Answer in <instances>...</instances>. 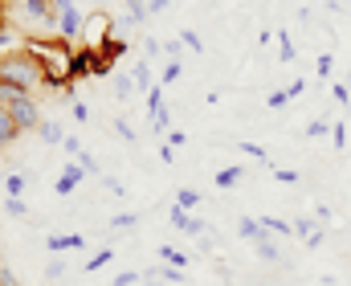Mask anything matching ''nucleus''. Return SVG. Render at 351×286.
Instances as JSON below:
<instances>
[{
	"label": "nucleus",
	"instance_id": "f257e3e1",
	"mask_svg": "<svg viewBox=\"0 0 351 286\" xmlns=\"http://www.w3.org/2000/svg\"><path fill=\"white\" fill-rule=\"evenodd\" d=\"M0 86H12V91L33 95L37 86H45V70H41V62L29 49L25 53H12V58H0Z\"/></svg>",
	"mask_w": 351,
	"mask_h": 286
},
{
	"label": "nucleus",
	"instance_id": "f03ea898",
	"mask_svg": "<svg viewBox=\"0 0 351 286\" xmlns=\"http://www.w3.org/2000/svg\"><path fill=\"white\" fill-rule=\"evenodd\" d=\"M0 106L16 119V127L21 131H37L41 123H45V115H41V102L33 95H25V91H12V86H0Z\"/></svg>",
	"mask_w": 351,
	"mask_h": 286
},
{
	"label": "nucleus",
	"instance_id": "7ed1b4c3",
	"mask_svg": "<svg viewBox=\"0 0 351 286\" xmlns=\"http://www.w3.org/2000/svg\"><path fill=\"white\" fill-rule=\"evenodd\" d=\"M86 176H90V172L82 168V164H78V160H74V164H66V168L58 172V180H53V192H58V196H74V192L82 189V180H86Z\"/></svg>",
	"mask_w": 351,
	"mask_h": 286
},
{
	"label": "nucleus",
	"instance_id": "20e7f679",
	"mask_svg": "<svg viewBox=\"0 0 351 286\" xmlns=\"http://www.w3.org/2000/svg\"><path fill=\"white\" fill-rule=\"evenodd\" d=\"M82 29H86L82 8H70V12H62V16H58V37H62V41H70V45H74V41L82 37Z\"/></svg>",
	"mask_w": 351,
	"mask_h": 286
},
{
	"label": "nucleus",
	"instance_id": "39448f33",
	"mask_svg": "<svg viewBox=\"0 0 351 286\" xmlns=\"http://www.w3.org/2000/svg\"><path fill=\"white\" fill-rule=\"evenodd\" d=\"M49 254H70V250H86V233H49L45 237Z\"/></svg>",
	"mask_w": 351,
	"mask_h": 286
},
{
	"label": "nucleus",
	"instance_id": "423d86ee",
	"mask_svg": "<svg viewBox=\"0 0 351 286\" xmlns=\"http://www.w3.org/2000/svg\"><path fill=\"white\" fill-rule=\"evenodd\" d=\"M172 225H176V233H184V237H200L204 233V221L192 217V213H184L180 204H172Z\"/></svg>",
	"mask_w": 351,
	"mask_h": 286
},
{
	"label": "nucleus",
	"instance_id": "0eeeda50",
	"mask_svg": "<svg viewBox=\"0 0 351 286\" xmlns=\"http://www.w3.org/2000/svg\"><path fill=\"white\" fill-rule=\"evenodd\" d=\"M21 12L33 16V21H41V25H49V29L58 33V16H53V4H49V0H25Z\"/></svg>",
	"mask_w": 351,
	"mask_h": 286
},
{
	"label": "nucleus",
	"instance_id": "6e6552de",
	"mask_svg": "<svg viewBox=\"0 0 351 286\" xmlns=\"http://www.w3.org/2000/svg\"><path fill=\"white\" fill-rule=\"evenodd\" d=\"M294 233H298V237H302V241H306L311 250H319V246L327 241V233H323V229H319V225H315L311 217H294Z\"/></svg>",
	"mask_w": 351,
	"mask_h": 286
},
{
	"label": "nucleus",
	"instance_id": "1a4fd4ad",
	"mask_svg": "<svg viewBox=\"0 0 351 286\" xmlns=\"http://www.w3.org/2000/svg\"><path fill=\"white\" fill-rule=\"evenodd\" d=\"M237 237H245V241H269V229L262 225V217H241L237 221Z\"/></svg>",
	"mask_w": 351,
	"mask_h": 286
},
{
	"label": "nucleus",
	"instance_id": "9d476101",
	"mask_svg": "<svg viewBox=\"0 0 351 286\" xmlns=\"http://www.w3.org/2000/svg\"><path fill=\"white\" fill-rule=\"evenodd\" d=\"M131 82H135V91H143V95L156 86V78H152V58L135 62V70H131Z\"/></svg>",
	"mask_w": 351,
	"mask_h": 286
},
{
	"label": "nucleus",
	"instance_id": "9b49d317",
	"mask_svg": "<svg viewBox=\"0 0 351 286\" xmlns=\"http://www.w3.org/2000/svg\"><path fill=\"white\" fill-rule=\"evenodd\" d=\"M37 139H41L45 147H62V143H66V131H62L58 123H49V119H45V123L37 127Z\"/></svg>",
	"mask_w": 351,
	"mask_h": 286
},
{
	"label": "nucleus",
	"instance_id": "f8f14e48",
	"mask_svg": "<svg viewBox=\"0 0 351 286\" xmlns=\"http://www.w3.org/2000/svg\"><path fill=\"white\" fill-rule=\"evenodd\" d=\"M245 176H250V168H221L217 172V189H237Z\"/></svg>",
	"mask_w": 351,
	"mask_h": 286
},
{
	"label": "nucleus",
	"instance_id": "ddd939ff",
	"mask_svg": "<svg viewBox=\"0 0 351 286\" xmlns=\"http://www.w3.org/2000/svg\"><path fill=\"white\" fill-rule=\"evenodd\" d=\"M98 49H102V62H110V66H114V58H123V53H127V41H123V37H106Z\"/></svg>",
	"mask_w": 351,
	"mask_h": 286
},
{
	"label": "nucleus",
	"instance_id": "4468645a",
	"mask_svg": "<svg viewBox=\"0 0 351 286\" xmlns=\"http://www.w3.org/2000/svg\"><path fill=\"white\" fill-rule=\"evenodd\" d=\"M147 21V0H127V21L123 25H143Z\"/></svg>",
	"mask_w": 351,
	"mask_h": 286
},
{
	"label": "nucleus",
	"instance_id": "2eb2a0df",
	"mask_svg": "<svg viewBox=\"0 0 351 286\" xmlns=\"http://www.w3.org/2000/svg\"><path fill=\"white\" fill-rule=\"evenodd\" d=\"M262 225L269 233H278V237H290L294 233V221H286V217H262Z\"/></svg>",
	"mask_w": 351,
	"mask_h": 286
},
{
	"label": "nucleus",
	"instance_id": "dca6fc26",
	"mask_svg": "<svg viewBox=\"0 0 351 286\" xmlns=\"http://www.w3.org/2000/svg\"><path fill=\"white\" fill-rule=\"evenodd\" d=\"M164 91H168V86H160V82H156V86L147 91V115H152V119H156V115L164 110Z\"/></svg>",
	"mask_w": 351,
	"mask_h": 286
},
{
	"label": "nucleus",
	"instance_id": "f3484780",
	"mask_svg": "<svg viewBox=\"0 0 351 286\" xmlns=\"http://www.w3.org/2000/svg\"><path fill=\"white\" fill-rule=\"evenodd\" d=\"M160 258H164L168 266H180V270L188 266V254H184V250H176V246H160Z\"/></svg>",
	"mask_w": 351,
	"mask_h": 286
},
{
	"label": "nucleus",
	"instance_id": "a211bd4d",
	"mask_svg": "<svg viewBox=\"0 0 351 286\" xmlns=\"http://www.w3.org/2000/svg\"><path fill=\"white\" fill-rule=\"evenodd\" d=\"M180 78H184V62H168L164 74H160V86H176Z\"/></svg>",
	"mask_w": 351,
	"mask_h": 286
},
{
	"label": "nucleus",
	"instance_id": "6ab92c4d",
	"mask_svg": "<svg viewBox=\"0 0 351 286\" xmlns=\"http://www.w3.org/2000/svg\"><path fill=\"white\" fill-rule=\"evenodd\" d=\"M176 204H180L184 213H192V208L200 204V192H196V189H180V192H176Z\"/></svg>",
	"mask_w": 351,
	"mask_h": 286
},
{
	"label": "nucleus",
	"instance_id": "aec40b11",
	"mask_svg": "<svg viewBox=\"0 0 351 286\" xmlns=\"http://www.w3.org/2000/svg\"><path fill=\"white\" fill-rule=\"evenodd\" d=\"M110 258H114V250H98V254L86 262V274H98L102 266H110Z\"/></svg>",
	"mask_w": 351,
	"mask_h": 286
},
{
	"label": "nucleus",
	"instance_id": "412c9836",
	"mask_svg": "<svg viewBox=\"0 0 351 286\" xmlns=\"http://www.w3.org/2000/svg\"><path fill=\"white\" fill-rule=\"evenodd\" d=\"M237 147H241V152H245V156H250V160H262V164H269V152H265L262 143H250V139H241V143H237Z\"/></svg>",
	"mask_w": 351,
	"mask_h": 286
},
{
	"label": "nucleus",
	"instance_id": "4be33fe9",
	"mask_svg": "<svg viewBox=\"0 0 351 286\" xmlns=\"http://www.w3.org/2000/svg\"><path fill=\"white\" fill-rule=\"evenodd\" d=\"M25 184H29V180H25L21 172H8V176H4V192H8V196H21Z\"/></svg>",
	"mask_w": 351,
	"mask_h": 286
},
{
	"label": "nucleus",
	"instance_id": "5701e85b",
	"mask_svg": "<svg viewBox=\"0 0 351 286\" xmlns=\"http://www.w3.org/2000/svg\"><path fill=\"white\" fill-rule=\"evenodd\" d=\"M274 45H278V58H282V62H294V41H290L286 33H278Z\"/></svg>",
	"mask_w": 351,
	"mask_h": 286
},
{
	"label": "nucleus",
	"instance_id": "b1692460",
	"mask_svg": "<svg viewBox=\"0 0 351 286\" xmlns=\"http://www.w3.org/2000/svg\"><path fill=\"white\" fill-rule=\"evenodd\" d=\"M139 225V213H114L110 217V229H135Z\"/></svg>",
	"mask_w": 351,
	"mask_h": 286
},
{
	"label": "nucleus",
	"instance_id": "393cba45",
	"mask_svg": "<svg viewBox=\"0 0 351 286\" xmlns=\"http://www.w3.org/2000/svg\"><path fill=\"white\" fill-rule=\"evenodd\" d=\"M110 86H114V98H127L131 91H135V82H131L127 74H114V78H110Z\"/></svg>",
	"mask_w": 351,
	"mask_h": 286
},
{
	"label": "nucleus",
	"instance_id": "a878e982",
	"mask_svg": "<svg viewBox=\"0 0 351 286\" xmlns=\"http://www.w3.org/2000/svg\"><path fill=\"white\" fill-rule=\"evenodd\" d=\"M258 258H262V262H282V250H278L274 241H258Z\"/></svg>",
	"mask_w": 351,
	"mask_h": 286
},
{
	"label": "nucleus",
	"instance_id": "bb28decb",
	"mask_svg": "<svg viewBox=\"0 0 351 286\" xmlns=\"http://www.w3.org/2000/svg\"><path fill=\"white\" fill-rule=\"evenodd\" d=\"M180 45H188L192 53H204V41H200V33H192V29H184V33H180Z\"/></svg>",
	"mask_w": 351,
	"mask_h": 286
},
{
	"label": "nucleus",
	"instance_id": "cd10ccee",
	"mask_svg": "<svg viewBox=\"0 0 351 286\" xmlns=\"http://www.w3.org/2000/svg\"><path fill=\"white\" fill-rule=\"evenodd\" d=\"M331 70H335V58H331V53H319V58H315V74H319V78H331Z\"/></svg>",
	"mask_w": 351,
	"mask_h": 286
},
{
	"label": "nucleus",
	"instance_id": "c85d7f7f",
	"mask_svg": "<svg viewBox=\"0 0 351 286\" xmlns=\"http://www.w3.org/2000/svg\"><path fill=\"white\" fill-rule=\"evenodd\" d=\"M331 147H335V152L348 147V127H343V123H331Z\"/></svg>",
	"mask_w": 351,
	"mask_h": 286
},
{
	"label": "nucleus",
	"instance_id": "c756f323",
	"mask_svg": "<svg viewBox=\"0 0 351 286\" xmlns=\"http://www.w3.org/2000/svg\"><path fill=\"white\" fill-rule=\"evenodd\" d=\"M282 106H290V91H274L265 98V110H282Z\"/></svg>",
	"mask_w": 351,
	"mask_h": 286
},
{
	"label": "nucleus",
	"instance_id": "7c9ffc66",
	"mask_svg": "<svg viewBox=\"0 0 351 286\" xmlns=\"http://www.w3.org/2000/svg\"><path fill=\"white\" fill-rule=\"evenodd\" d=\"M114 135H119V139H127V143H135V139H139V135H135V127H131L127 119H114Z\"/></svg>",
	"mask_w": 351,
	"mask_h": 286
},
{
	"label": "nucleus",
	"instance_id": "2f4dec72",
	"mask_svg": "<svg viewBox=\"0 0 351 286\" xmlns=\"http://www.w3.org/2000/svg\"><path fill=\"white\" fill-rule=\"evenodd\" d=\"M306 135H311V139H319V135H331V123H327V119H311V123H306Z\"/></svg>",
	"mask_w": 351,
	"mask_h": 286
},
{
	"label": "nucleus",
	"instance_id": "473e14b6",
	"mask_svg": "<svg viewBox=\"0 0 351 286\" xmlns=\"http://www.w3.org/2000/svg\"><path fill=\"white\" fill-rule=\"evenodd\" d=\"M269 176H274L278 184H298V172H294V168H269Z\"/></svg>",
	"mask_w": 351,
	"mask_h": 286
},
{
	"label": "nucleus",
	"instance_id": "72a5a7b5",
	"mask_svg": "<svg viewBox=\"0 0 351 286\" xmlns=\"http://www.w3.org/2000/svg\"><path fill=\"white\" fill-rule=\"evenodd\" d=\"M4 213H8V217H25V213H29V204H25L21 196H8V200H4Z\"/></svg>",
	"mask_w": 351,
	"mask_h": 286
},
{
	"label": "nucleus",
	"instance_id": "f704fd0d",
	"mask_svg": "<svg viewBox=\"0 0 351 286\" xmlns=\"http://www.w3.org/2000/svg\"><path fill=\"white\" fill-rule=\"evenodd\" d=\"M152 127H156V135H164V131H168V127H172V110H168V106H164V110H160V115H156V119H152Z\"/></svg>",
	"mask_w": 351,
	"mask_h": 286
},
{
	"label": "nucleus",
	"instance_id": "c9c22d12",
	"mask_svg": "<svg viewBox=\"0 0 351 286\" xmlns=\"http://www.w3.org/2000/svg\"><path fill=\"white\" fill-rule=\"evenodd\" d=\"M62 147H66V152H70V156H74V160H78V156H82V152H86V147H82V139H78V135H66V143H62Z\"/></svg>",
	"mask_w": 351,
	"mask_h": 286
},
{
	"label": "nucleus",
	"instance_id": "e433bc0d",
	"mask_svg": "<svg viewBox=\"0 0 351 286\" xmlns=\"http://www.w3.org/2000/svg\"><path fill=\"white\" fill-rule=\"evenodd\" d=\"M70 115H74L78 123H90V106L86 102H70Z\"/></svg>",
	"mask_w": 351,
	"mask_h": 286
},
{
	"label": "nucleus",
	"instance_id": "4c0bfd02",
	"mask_svg": "<svg viewBox=\"0 0 351 286\" xmlns=\"http://www.w3.org/2000/svg\"><path fill=\"white\" fill-rule=\"evenodd\" d=\"M143 283V274H135V270H127V274H114V286H135Z\"/></svg>",
	"mask_w": 351,
	"mask_h": 286
},
{
	"label": "nucleus",
	"instance_id": "58836bf2",
	"mask_svg": "<svg viewBox=\"0 0 351 286\" xmlns=\"http://www.w3.org/2000/svg\"><path fill=\"white\" fill-rule=\"evenodd\" d=\"M168 8H172V0H147V16H160Z\"/></svg>",
	"mask_w": 351,
	"mask_h": 286
},
{
	"label": "nucleus",
	"instance_id": "ea45409f",
	"mask_svg": "<svg viewBox=\"0 0 351 286\" xmlns=\"http://www.w3.org/2000/svg\"><path fill=\"white\" fill-rule=\"evenodd\" d=\"M78 164H82V168H86L90 176H94V172H98V160H94V152H82V156H78Z\"/></svg>",
	"mask_w": 351,
	"mask_h": 286
},
{
	"label": "nucleus",
	"instance_id": "a19ab883",
	"mask_svg": "<svg viewBox=\"0 0 351 286\" xmlns=\"http://www.w3.org/2000/svg\"><path fill=\"white\" fill-rule=\"evenodd\" d=\"M331 98H335L339 106H348V86H343V82H335V86H331Z\"/></svg>",
	"mask_w": 351,
	"mask_h": 286
},
{
	"label": "nucleus",
	"instance_id": "79ce46f5",
	"mask_svg": "<svg viewBox=\"0 0 351 286\" xmlns=\"http://www.w3.org/2000/svg\"><path fill=\"white\" fill-rule=\"evenodd\" d=\"M168 143H172L176 152H180V147L188 143V135H184V131H168Z\"/></svg>",
	"mask_w": 351,
	"mask_h": 286
},
{
	"label": "nucleus",
	"instance_id": "37998d69",
	"mask_svg": "<svg viewBox=\"0 0 351 286\" xmlns=\"http://www.w3.org/2000/svg\"><path fill=\"white\" fill-rule=\"evenodd\" d=\"M62 274H66V266H62V262H53V266H45V278H49V283H53V278H62Z\"/></svg>",
	"mask_w": 351,
	"mask_h": 286
},
{
	"label": "nucleus",
	"instance_id": "c03bdc74",
	"mask_svg": "<svg viewBox=\"0 0 351 286\" xmlns=\"http://www.w3.org/2000/svg\"><path fill=\"white\" fill-rule=\"evenodd\" d=\"M286 91H290V98H298V95H306V82H302V78H294Z\"/></svg>",
	"mask_w": 351,
	"mask_h": 286
},
{
	"label": "nucleus",
	"instance_id": "a18cd8bd",
	"mask_svg": "<svg viewBox=\"0 0 351 286\" xmlns=\"http://www.w3.org/2000/svg\"><path fill=\"white\" fill-rule=\"evenodd\" d=\"M160 160H164V164H176V147H172V143H164V147H160Z\"/></svg>",
	"mask_w": 351,
	"mask_h": 286
},
{
	"label": "nucleus",
	"instance_id": "49530a36",
	"mask_svg": "<svg viewBox=\"0 0 351 286\" xmlns=\"http://www.w3.org/2000/svg\"><path fill=\"white\" fill-rule=\"evenodd\" d=\"M143 49H147V58H156V53H160V49H164V45H160V41H152V37H147V41H143Z\"/></svg>",
	"mask_w": 351,
	"mask_h": 286
},
{
	"label": "nucleus",
	"instance_id": "de8ad7c7",
	"mask_svg": "<svg viewBox=\"0 0 351 286\" xmlns=\"http://www.w3.org/2000/svg\"><path fill=\"white\" fill-rule=\"evenodd\" d=\"M0 286H21V283H16V278H12V274H8V270L0 266Z\"/></svg>",
	"mask_w": 351,
	"mask_h": 286
},
{
	"label": "nucleus",
	"instance_id": "09e8293b",
	"mask_svg": "<svg viewBox=\"0 0 351 286\" xmlns=\"http://www.w3.org/2000/svg\"><path fill=\"white\" fill-rule=\"evenodd\" d=\"M8 4H12V8H21V4H25V0H8Z\"/></svg>",
	"mask_w": 351,
	"mask_h": 286
},
{
	"label": "nucleus",
	"instance_id": "8fccbe9b",
	"mask_svg": "<svg viewBox=\"0 0 351 286\" xmlns=\"http://www.w3.org/2000/svg\"><path fill=\"white\" fill-rule=\"evenodd\" d=\"M78 4H102V0H78Z\"/></svg>",
	"mask_w": 351,
	"mask_h": 286
},
{
	"label": "nucleus",
	"instance_id": "3c124183",
	"mask_svg": "<svg viewBox=\"0 0 351 286\" xmlns=\"http://www.w3.org/2000/svg\"><path fill=\"white\" fill-rule=\"evenodd\" d=\"M143 286H164V283H143Z\"/></svg>",
	"mask_w": 351,
	"mask_h": 286
},
{
	"label": "nucleus",
	"instance_id": "603ef678",
	"mask_svg": "<svg viewBox=\"0 0 351 286\" xmlns=\"http://www.w3.org/2000/svg\"><path fill=\"white\" fill-rule=\"evenodd\" d=\"M4 4H8V0H0V12H4Z\"/></svg>",
	"mask_w": 351,
	"mask_h": 286
}]
</instances>
